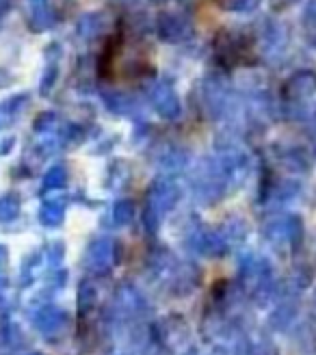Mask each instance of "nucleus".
Instances as JSON below:
<instances>
[{"instance_id":"f03ea898","label":"nucleus","mask_w":316,"mask_h":355,"mask_svg":"<svg viewBox=\"0 0 316 355\" xmlns=\"http://www.w3.org/2000/svg\"><path fill=\"white\" fill-rule=\"evenodd\" d=\"M191 24L180 15H161L158 17V35L165 42H182L188 37Z\"/></svg>"},{"instance_id":"39448f33","label":"nucleus","mask_w":316,"mask_h":355,"mask_svg":"<svg viewBox=\"0 0 316 355\" xmlns=\"http://www.w3.org/2000/svg\"><path fill=\"white\" fill-rule=\"evenodd\" d=\"M37 3H42V0H37Z\"/></svg>"},{"instance_id":"f257e3e1","label":"nucleus","mask_w":316,"mask_h":355,"mask_svg":"<svg viewBox=\"0 0 316 355\" xmlns=\"http://www.w3.org/2000/svg\"><path fill=\"white\" fill-rule=\"evenodd\" d=\"M316 94V69H299L282 87V96L288 102H304Z\"/></svg>"},{"instance_id":"7ed1b4c3","label":"nucleus","mask_w":316,"mask_h":355,"mask_svg":"<svg viewBox=\"0 0 316 355\" xmlns=\"http://www.w3.org/2000/svg\"><path fill=\"white\" fill-rule=\"evenodd\" d=\"M304 33H306V40L316 48V0H308V5H306Z\"/></svg>"},{"instance_id":"20e7f679","label":"nucleus","mask_w":316,"mask_h":355,"mask_svg":"<svg viewBox=\"0 0 316 355\" xmlns=\"http://www.w3.org/2000/svg\"><path fill=\"white\" fill-rule=\"evenodd\" d=\"M262 0H219V5L225 11H234V13H249L260 7Z\"/></svg>"}]
</instances>
